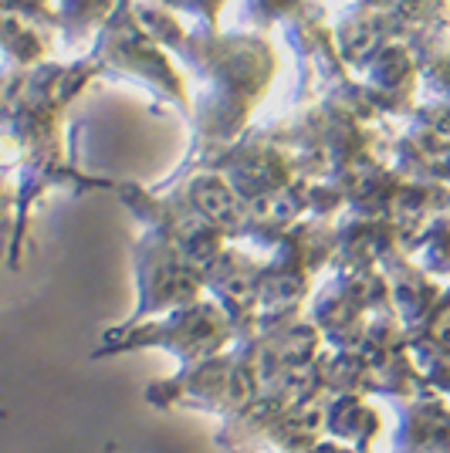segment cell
<instances>
[{"mask_svg": "<svg viewBox=\"0 0 450 453\" xmlns=\"http://www.w3.org/2000/svg\"><path fill=\"white\" fill-rule=\"evenodd\" d=\"M92 61L98 75L139 81L169 105H176L183 112L193 109L183 75L167 58V48L143 27V20L136 18V0H119L115 14L95 35Z\"/></svg>", "mask_w": 450, "mask_h": 453, "instance_id": "cell-1", "label": "cell"}, {"mask_svg": "<svg viewBox=\"0 0 450 453\" xmlns=\"http://www.w3.org/2000/svg\"><path fill=\"white\" fill-rule=\"evenodd\" d=\"M51 51V31L38 27L31 20L0 11V55L7 58V65L18 68H38Z\"/></svg>", "mask_w": 450, "mask_h": 453, "instance_id": "cell-2", "label": "cell"}, {"mask_svg": "<svg viewBox=\"0 0 450 453\" xmlns=\"http://www.w3.org/2000/svg\"><path fill=\"white\" fill-rule=\"evenodd\" d=\"M119 0H58V31L65 38L102 31L115 14Z\"/></svg>", "mask_w": 450, "mask_h": 453, "instance_id": "cell-3", "label": "cell"}, {"mask_svg": "<svg viewBox=\"0 0 450 453\" xmlns=\"http://www.w3.org/2000/svg\"><path fill=\"white\" fill-rule=\"evenodd\" d=\"M301 0H244V20L247 27H258V31H268V27H275V24H284L288 14H295L299 11Z\"/></svg>", "mask_w": 450, "mask_h": 453, "instance_id": "cell-4", "label": "cell"}]
</instances>
